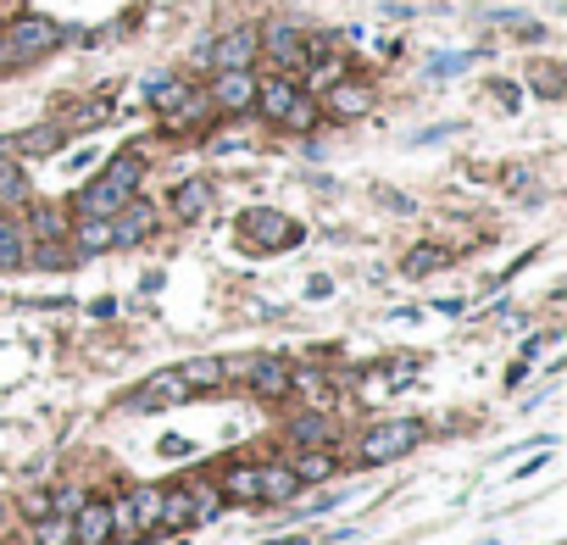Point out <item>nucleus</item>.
<instances>
[{
  "label": "nucleus",
  "mask_w": 567,
  "mask_h": 545,
  "mask_svg": "<svg viewBox=\"0 0 567 545\" xmlns=\"http://www.w3.org/2000/svg\"><path fill=\"white\" fill-rule=\"evenodd\" d=\"M62 39H67V34H62L51 17H34V12L12 17L7 28H0V73H7V67H28V62H39V57H51Z\"/></svg>",
  "instance_id": "obj_1"
},
{
  "label": "nucleus",
  "mask_w": 567,
  "mask_h": 545,
  "mask_svg": "<svg viewBox=\"0 0 567 545\" xmlns=\"http://www.w3.org/2000/svg\"><path fill=\"white\" fill-rule=\"evenodd\" d=\"M423 429L417 418H390V423H373L362 439H356V462H367V468H385V462H395V457H406V451H417L423 445Z\"/></svg>",
  "instance_id": "obj_2"
},
{
  "label": "nucleus",
  "mask_w": 567,
  "mask_h": 545,
  "mask_svg": "<svg viewBox=\"0 0 567 545\" xmlns=\"http://www.w3.org/2000/svg\"><path fill=\"white\" fill-rule=\"evenodd\" d=\"M162 529V490L156 484H134L123 501L112 507V534H128V540H146Z\"/></svg>",
  "instance_id": "obj_3"
},
{
  "label": "nucleus",
  "mask_w": 567,
  "mask_h": 545,
  "mask_svg": "<svg viewBox=\"0 0 567 545\" xmlns=\"http://www.w3.org/2000/svg\"><path fill=\"white\" fill-rule=\"evenodd\" d=\"M240 239L256 245V251H290V245L301 239V223L284 218V212H273V207H256V212L240 218Z\"/></svg>",
  "instance_id": "obj_4"
},
{
  "label": "nucleus",
  "mask_w": 567,
  "mask_h": 545,
  "mask_svg": "<svg viewBox=\"0 0 567 545\" xmlns=\"http://www.w3.org/2000/svg\"><path fill=\"white\" fill-rule=\"evenodd\" d=\"M206 95H212V107L228 112V117L251 112L256 107V67H217V78H212Z\"/></svg>",
  "instance_id": "obj_5"
},
{
  "label": "nucleus",
  "mask_w": 567,
  "mask_h": 545,
  "mask_svg": "<svg viewBox=\"0 0 567 545\" xmlns=\"http://www.w3.org/2000/svg\"><path fill=\"white\" fill-rule=\"evenodd\" d=\"M262 51L273 57V67H278V73H301V67H306V57H312V39H306L295 23H267Z\"/></svg>",
  "instance_id": "obj_6"
},
{
  "label": "nucleus",
  "mask_w": 567,
  "mask_h": 545,
  "mask_svg": "<svg viewBox=\"0 0 567 545\" xmlns=\"http://www.w3.org/2000/svg\"><path fill=\"white\" fill-rule=\"evenodd\" d=\"M156 223H162V212L151 207V201H128L112 212V245H146L151 234H156Z\"/></svg>",
  "instance_id": "obj_7"
},
{
  "label": "nucleus",
  "mask_w": 567,
  "mask_h": 545,
  "mask_svg": "<svg viewBox=\"0 0 567 545\" xmlns=\"http://www.w3.org/2000/svg\"><path fill=\"white\" fill-rule=\"evenodd\" d=\"M256 57H262V34L256 28H234L217 45H206V62L212 67H256Z\"/></svg>",
  "instance_id": "obj_8"
},
{
  "label": "nucleus",
  "mask_w": 567,
  "mask_h": 545,
  "mask_svg": "<svg viewBox=\"0 0 567 545\" xmlns=\"http://www.w3.org/2000/svg\"><path fill=\"white\" fill-rule=\"evenodd\" d=\"M323 95H328V117H367L373 112V84L367 78H345L340 73Z\"/></svg>",
  "instance_id": "obj_9"
},
{
  "label": "nucleus",
  "mask_w": 567,
  "mask_h": 545,
  "mask_svg": "<svg viewBox=\"0 0 567 545\" xmlns=\"http://www.w3.org/2000/svg\"><path fill=\"white\" fill-rule=\"evenodd\" d=\"M184 395H189L184 373H178V368H167V373H151L146 384H139V395H128V412H151V407L184 401Z\"/></svg>",
  "instance_id": "obj_10"
},
{
  "label": "nucleus",
  "mask_w": 567,
  "mask_h": 545,
  "mask_svg": "<svg viewBox=\"0 0 567 545\" xmlns=\"http://www.w3.org/2000/svg\"><path fill=\"white\" fill-rule=\"evenodd\" d=\"M62 139H67V128L62 123H39V128H23V134H12V139H0V151H12V157H56L62 151Z\"/></svg>",
  "instance_id": "obj_11"
},
{
  "label": "nucleus",
  "mask_w": 567,
  "mask_h": 545,
  "mask_svg": "<svg viewBox=\"0 0 567 545\" xmlns=\"http://www.w3.org/2000/svg\"><path fill=\"white\" fill-rule=\"evenodd\" d=\"M245 384H251V395H262V401H278V395H290V362L251 357L245 362Z\"/></svg>",
  "instance_id": "obj_12"
},
{
  "label": "nucleus",
  "mask_w": 567,
  "mask_h": 545,
  "mask_svg": "<svg viewBox=\"0 0 567 545\" xmlns=\"http://www.w3.org/2000/svg\"><path fill=\"white\" fill-rule=\"evenodd\" d=\"M295 95H301V84H295L290 73L256 78V107H262V117H267V123H284V112L295 107Z\"/></svg>",
  "instance_id": "obj_13"
},
{
  "label": "nucleus",
  "mask_w": 567,
  "mask_h": 545,
  "mask_svg": "<svg viewBox=\"0 0 567 545\" xmlns=\"http://www.w3.org/2000/svg\"><path fill=\"white\" fill-rule=\"evenodd\" d=\"M73 545H112V501H89L73 518Z\"/></svg>",
  "instance_id": "obj_14"
},
{
  "label": "nucleus",
  "mask_w": 567,
  "mask_h": 545,
  "mask_svg": "<svg viewBox=\"0 0 567 545\" xmlns=\"http://www.w3.org/2000/svg\"><path fill=\"white\" fill-rule=\"evenodd\" d=\"M167 212H173L178 223H196V218H206V212H212V178H184V184L173 189Z\"/></svg>",
  "instance_id": "obj_15"
},
{
  "label": "nucleus",
  "mask_w": 567,
  "mask_h": 545,
  "mask_svg": "<svg viewBox=\"0 0 567 545\" xmlns=\"http://www.w3.org/2000/svg\"><path fill=\"white\" fill-rule=\"evenodd\" d=\"M295 495H301V479H295V468H290V462H273V468H262V473H256V501L284 507V501H295Z\"/></svg>",
  "instance_id": "obj_16"
},
{
  "label": "nucleus",
  "mask_w": 567,
  "mask_h": 545,
  "mask_svg": "<svg viewBox=\"0 0 567 545\" xmlns=\"http://www.w3.org/2000/svg\"><path fill=\"white\" fill-rule=\"evenodd\" d=\"M123 201H128V195H123L112 178H94V184H84V189H78L73 212H78V218H112Z\"/></svg>",
  "instance_id": "obj_17"
},
{
  "label": "nucleus",
  "mask_w": 567,
  "mask_h": 545,
  "mask_svg": "<svg viewBox=\"0 0 567 545\" xmlns=\"http://www.w3.org/2000/svg\"><path fill=\"white\" fill-rule=\"evenodd\" d=\"M67 245L78 257H94V251H112V218H78L67 228Z\"/></svg>",
  "instance_id": "obj_18"
},
{
  "label": "nucleus",
  "mask_w": 567,
  "mask_h": 545,
  "mask_svg": "<svg viewBox=\"0 0 567 545\" xmlns=\"http://www.w3.org/2000/svg\"><path fill=\"white\" fill-rule=\"evenodd\" d=\"M84 257L73 251L67 239H34L28 245V257H23V268H51V273H62V268H78Z\"/></svg>",
  "instance_id": "obj_19"
},
{
  "label": "nucleus",
  "mask_w": 567,
  "mask_h": 545,
  "mask_svg": "<svg viewBox=\"0 0 567 545\" xmlns=\"http://www.w3.org/2000/svg\"><path fill=\"white\" fill-rule=\"evenodd\" d=\"M217 107H212V95L206 89H184V101L167 112V128H196V123H206Z\"/></svg>",
  "instance_id": "obj_20"
},
{
  "label": "nucleus",
  "mask_w": 567,
  "mask_h": 545,
  "mask_svg": "<svg viewBox=\"0 0 567 545\" xmlns=\"http://www.w3.org/2000/svg\"><path fill=\"white\" fill-rule=\"evenodd\" d=\"M101 178H112L123 195H139V178H146V157H139V151H117V157L106 162Z\"/></svg>",
  "instance_id": "obj_21"
},
{
  "label": "nucleus",
  "mask_w": 567,
  "mask_h": 545,
  "mask_svg": "<svg viewBox=\"0 0 567 545\" xmlns=\"http://www.w3.org/2000/svg\"><path fill=\"white\" fill-rule=\"evenodd\" d=\"M23 257H28V234H23V223L0 218V273H17Z\"/></svg>",
  "instance_id": "obj_22"
},
{
  "label": "nucleus",
  "mask_w": 567,
  "mask_h": 545,
  "mask_svg": "<svg viewBox=\"0 0 567 545\" xmlns=\"http://www.w3.org/2000/svg\"><path fill=\"white\" fill-rule=\"evenodd\" d=\"M335 439V423H328L323 412H306L290 423V445H301V451H312V445H328Z\"/></svg>",
  "instance_id": "obj_23"
},
{
  "label": "nucleus",
  "mask_w": 567,
  "mask_h": 545,
  "mask_svg": "<svg viewBox=\"0 0 567 545\" xmlns=\"http://www.w3.org/2000/svg\"><path fill=\"white\" fill-rule=\"evenodd\" d=\"M162 529H196V507H189V490L184 484L162 490Z\"/></svg>",
  "instance_id": "obj_24"
},
{
  "label": "nucleus",
  "mask_w": 567,
  "mask_h": 545,
  "mask_svg": "<svg viewBox=\"0 0 567 545\" xmlns=\"http://www.w3.org/2000/svg\"><path fill=\"white\" fill-rule=\"evenodd\" d=\"M184 89H189L184 78H173V73H151V78H146V101H151L156 112H173V107L184 101Z\"/></svg>",
  "instance_id": "obj_25"
},
{
  "label": "nucleus",
  "mask_w": 567,
  "mask_h": 545,
  "mask_svg": "<svg viewBox=\"0 0 567 545\" xmlns=\"http://www.w3.org/2000/svg\"><path fill=\"white\" fill-rule=\"evenodd\" d=\"M67 228H73V223L62 218V207H34L23 234H34V239H67Z\"/></svg>",
  "instance_id": "obj_26"
},
{
  "label": "nucleus",
  "mask_w": 567,
  "mask_h": 545,
  "mask_svg": "<svg viewBox=\"0 0 567 545\" xmlns=\"http://www.w3.org/2000/svg\"><path fill=\"white\" fill-rule=\"evenodd\" d=\"M217 495H228V501H251V507H256V468L234 462V468L223 473V490H217Z\"/></svg>",
  "instance_id": "obj_27"
},
{
  "label": "nucleus",
  "mask_w": 567,
  "mask_h": 545,
  "mask_svg": "<svg viewBox=\"0 0 567 545\" xmlns=\"http://www.w3.org/2000/svg\"><path fill=\"white\" fill-rule=\"evenodd\" d=\"M178 373H184L189 395H196V389H217V384H223V362H217V357H196V362H184Z\"/></svg>",
  "instance_id": "obj_28"
},
{
  "label": "nucleus",
  "mask_w": 567,
  "mask_h": 545,
  "mask_svg": "<svg viewBox=\"0 0 567 545\" xmlns=\"http://www.w3.org/2000/svg\"><path fill=\"white\" fill-rule=\"evenodd\" d=\"M28 529H34V545H73V518H62V512H45Z\"/></svg>",
  "instance_id": "obj_29"
},
{
  "label": "nucleus",
  "mask_w": 567,
  "mask_h": 545,
  "mask_svg": "<svg viewBox=\"0 0 567 545\" xmlns=\"http://www.w3.org/2000/svg\"><path fill=\"white\" fill-rule=\"evenodd\" d=\"M328 473H335V451H323V445H312V451L295 462V479H301V490H306V484H323Z\"/></svg>",
  "instance_id": "obj_30"
},
{
  "label": "nucleus",
  "mask_w": 567,
  "mask_h": 545,
  "mask_svg": "<svg viewBox=\"0 0 567 545\" xmlns=\"http://www.w3.org/2000/svg\"><path fill=\"white\" fill-rule=\"evenodd\" d=\"M0 201H28V178L12 151H0Z\"/></svg>",
  "instance_id": "obj_31"
},
{
  "label": "nucleus",
  "mask_w": 567,
  "mask_h": 545,
  "mask_svg": "<svg viewBox=\"0 0 567 545\" xmlns=\"http://www.w3.org/2000/svg\"><path fill=\"white\" fill-rule=\"evenodd\" d=\"M184 490H189V507H196V523H212V518H217V507H223L217 484H201V479H189Z\"/></svg>",
  "instance_id": "obj_32"
},
{
  "label": "nucleus",
  "mask_w": 567,
  "mask_h": 545,
  "mask_svg": "<svg viewBox=\"0 0 567 545\" xmlns=\"http://www.w3.org/2000/svg\"><path fill=\"white\" fill-rule=\"evenodd\" d=\"M256 145V128H245V123H234V128H223V134H212V157H228V151H251Z\"/></svg>",
  "instance_id": "obj_33"
},
{
  "label": "nucleus",
  "mask_w": 567,
  "mask_h": 545,
  "mask_svg": "<svg viewBox=\"0 0 567 545\" xmlns=\"http://www.w3.org/2000/svg\"><path fill=\"white\" fill-rule=\"evenodd\" d=\"M290 389H301L306 401H323V389H328V373H323V368H290Z\"/></svg>",
  "instance_id": "obj_34"
},
{
  "label": "nucleus",
  "mask_w": 567,
  "mask_h": 545,
  "mask_svg": "<svg viewBox=\"0 0 567 545\" xmlns=\"http://www.w3.org/2000/svg\"><path fill=\"white\" fill-rule=\"evenodd\" d=\"M434 268H445V251H440V245H417V251L406 257V273H412V278L434 273Z\"/></svg>",
  "instance_id": "obj_35"
},
{
  "label": "nucleus",
  "mask_w": 567,
  "mask_h": 545,
  "mask_svg": "<svg viewBox=\"0 0 567 545\" xmlns=\"http://www.w3.org/2000/svg\"><path fill=\"white\" fill-rule=\"evenodd\" d=\"M106 112H112V101H84V107H73V112H67V123H73V128H101V123H106Z\"/></svg>",
  "instance_id": "obj_36"
},
{
  "label": "nucleus",
  "mask_w": 567,
  "mask_h": 545,
  "mask_svg": "<svg viewBox=\"0 0 567 545\" xmlns=\"http://www.w3.org/2000/svg\"><path fill=\"white\" fill-rule=\"evenodd\" d=\"M284 128H295V134H306V128H317V107L306 101V89L295 95V107L284 112Z\"/></svg>",
  "instance_id": "obj_37"
},
{
  "label": "nucleus",
  "mask_w": 567,
  "mask_h": 545,
  "mask_svg": "<svg viewBox=\"0 0 567 545\" xmlns=\"http://www.w3.org/2000/svg\"><path fill=\"white\" fill-rule=\"evenodd\" d=\"M378 373H385V384H390V395H395V389H406V384L417 379V362H412V357H401V362H385Z\"/></svg>",
  "instance_id": "obj_38"
},
{
  "label": "nucleus",
  "mask_w": 567,
  "mask_h": 545,
  "mask_svg": "<svg viewBox=\"0 0 567 545\" xmlns=\"http://www.w3.org/2000/svg\"><path fill=\"white\" fill-rule=\"evenodd\" d=\"M78 507H84V490H78V484H62V490L51 495V512H62V518H73Z\"/></svg>",
  "instance_id": "obj_39"
},
{
  "label": "nucleus",
  "mask_w": 567,
  "mask_h": 545,
  "mask_svg": "<svg viewBox=\"0 0 567 545\" xmlns=\"http://www.w3.org/2000/svg\"><path fill=\"white\" fill-rule=\"evenodd\" d=\"M534 89L545 95V101H556V95H562V73H556V67H540V73H534Z\"/></svg>",
  "instance_id": "obj_40"
},
{
  "label": "nucleus",
  "mask_w": 567,
  "mask_h": 545,
  "mask_svg": "<svg viewBox=\"0 0 567 545\" xmlns=\"http://www.w3.org/2000/svg\"><path fill=\"white\" fill-rule=\"evenodd\" d=\"M467 62H472V57H434V62H429V73H434V78H445V73H462Z\"/></svg>",
  "instance_id": "obj_41"
},
{
  "label": "nucleus",
  "mask_w": 567,
  "mask_h": 545,
  "mask_svg": "<svg viewBox=\"0 0 567 545\" xmlns=\"http://www.w3.org/2000/svg\"><path fill=\"white\" fill-rule=\"evenodd\" d=\"M378 201H385L390 212H412V201H406V195H395V189H378Z\"/></svg>",
  "instance_id": "obj_42"
},
{
  "label": "nucleus",
  "mask_w": 567,
  "mask_h": 545,
  "mask_svg": "<svg viewBox=\"0 0 567 545\" xmlns=\"http://www.w3.org/2000/svg\"><path fill=\"white\" fill-rule=\"evenodd\" d=\"M23 512H28V518H45V512H51V495H28Z\"/></svg>",
  "instance_id": "obj_43"
},
{
  "label": "nucleus",
  "mask_w": 567,
  "mask_h": 545,
  "mask_svg": "<svg viewBox=\"0 0 567 545\" xmlns=\"http://www.w3.org/2000/svg\"><path fill=\"white\" fill-rule=\"evenodd\" d=\"M267 545H306L301 534H284V540H267Z\"/></svg>",
  "instance_id": "obj_44"
},
{
  "label": "nucleus",
  "mask_w": 567,
  "mask_h": 545,
  "mask_svg": "<svg viewBox=\"0 0 567 545\" xmlns=\"http://www.w3.org/2000/svg\"><path fill=\"white\" fill-rule=\"evenodd\" d=\"M7 512H12V507H7V501H0V529H7Z\"/></svg>",
  "instance_id": "obj_45"
}]
</instances>
